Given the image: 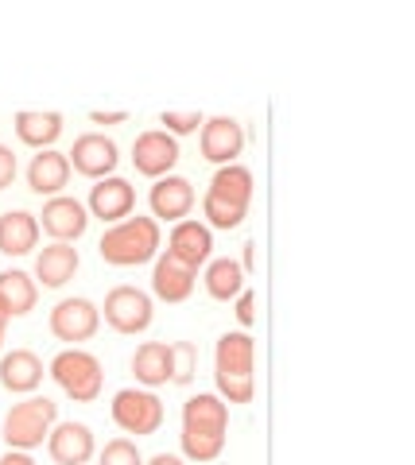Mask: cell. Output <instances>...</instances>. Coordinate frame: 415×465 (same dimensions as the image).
Segmentation results:
<instances>
[{
    "mask_svg": "<svg viewBox=\"0 0 415 465\" xmlns=\"http://www.w3.org/2000/svg\"><path fill=\"white\" fill-rule=\"evenodd\" d=\"M237 264H241V272H252V268H256V244H252V241L245 244V252H241Z\"/></svg>",
    "mask_w": 415,
    "mask_h": 465,
    "instance_id": "cell-35",
    "label": "cell"
},
{
    "mask_svg": "<svg viewBox=\"0 0 415 465\" xmlns=\"http://www.w3.org/2000/svg\"><path fill=\"white\" fill-rule=\"evenodd\" d=\"M70 171L85 174V179H109L117 171V143H113L105 133H85L74 140V148L66 152Z\"/></svg>",
    "mask_w": 415,
    "mask_h": 465,
    "instance_id": "cell-8",
    "label": "cell"
},
{
    "mask_svg": "<svg viewBox=\"0 0 415 465\" xmlns=\"http://www.w3.org/2000/svg\"><path fill=\"white\" fill-rule=\"evenodd\" d=\"M210 198L218 202H229L237 210H249L252 202V171L241 167V163H229V167H218V174L210 179Z\"/></svg>",
    "mask_w": 415,
    "mask_h": 465,
    "instance_id": "cell-22",
    "label": "cell"
},
{
    "mask_svg": "<svg viewBox=\"0 0 415 465\" xmlns=\"http://www.w3.org/2000/svg\"><path fill=\"white\" fill-rule=\"evenodd\" d=\"M47 454L54 465H85L97 454L94 430L85 423H54L47 434Z\"/></svg>",
    "mask_w": 415,
    "mask_h": 465,
    "instance_id": "cell-14",
    "label": "cell"
},
{
    "mask_svg": "<svg viewBox=\"0 0 415 465\" xmlns=\"http://www.w3.org/2000/svg\"><path fill=\"white\" fill-rule=\"evenodd\" d=\"M47 372L54 376V384H59L74 403H94L97 396H102V384H105L102 361H97L94 353H85V349H63V353L51 361Z\"/></svg>",
    "mask_w": 415,
    "mask_h": 465,
    "instance_id": "cell-4",
    "label": "cell"
},
{
    "mask_svg": "<svg viewBox=\"0 0 415 465\" xmlns=\"http://www.w3.org/2000/svg\"><path fill=\"white\" fill-rule=\"evenodd\" d=\"M203 213H206V225L210 229H237L241 222H245V213L249 210H237V206H229V202H218V198H203Z\"/></svg>",
    "mask_w": 415,
    "mask_h": 465,
    "instance_id": "cell-29",
    "label": "cell"
},
{
    "mask_svg": "<svg viewBox=\"0 0 415 465\" xmlns=\"http://www.w3.org/2000/svg\"><path fill=\"white\" fill-rule=\"evenodd\" d=\"M12 128H16V136L27 143V148H39V152H47L51 143L63 136V113L24 109V113H16V121H12Z\"/></svg>",
    "mask_w": 415,
    "mask_h": 465,
    "instance_id": "cell-21",
    "label": "cell"
},
{
    "mask_svg": "<svg viewBox=\"0 0 415 465\" xmlns=\"http://www.w3.org/2000/svg\"><path fill=\"white\" fill-rule=\"evenodd\" d=\"M0 465H35L32 454H24V450H12V454L0 458Z\"/></svg>",
    "mask_w": 415,
    "mask_h": 465,
    "instance_id": "cell-36",
    "label": "cell"
},
{
    "mask_svg": "<svg viewBox=\"0 0 415 465\" xmlns=\"http://www.w3.org/2000/svg\"><path fill=\"white\" fill-rule=\"evenodd\" d=\"M206 291H210V299H222V302L237 299L241 291H245V272H241L237 260H229V256L210 260V268H206Z\"/></svg>",
    "mask_w": 415,
    "mask_h": 465,
    "instance_id": "cell-26",
    "label": "cell"
},
{
    "mask_svg": "<svg viewBox=\"0 0 415 465\" xmlns=\"http://www.w3.org/2000/svg\"><path fill=\"white\" fill-rule=\"evenodd\" d=\"M148 206H152V217H160V222H171V225L187 222L191 210H194L191 179H183V174H163V179H155Z\"/></svg>",
    "mask_w": 415,
    "mask_h": 465,
    "instance_id": "cell-9",
    "label": "cell"
},
{
    "mask_svg": "<svg viewBox=\"0 0 415 465\" xmlns=\"http://www.w3.org/2000/svg\"><path fill=\"white\" fill-rule=\"evenodd\" d=\"M183 427H213V430H229V403L213 391H198L183 403Z\"/></svg>",
    "mask_w": 415,
    "mask_h": 465,
    "instance_id": "cell-25",
    "label": "cell"
},
{
    "mask_svg": "<svg viewBox=\"0 0 415 465\" xmlns=\"http://www.w3.org/2000/svg\"><path fill=\"white\" fill-rule=\"evenodd\" d=\"M43 361L32 353V349H12V353L0 357V388L16 391V396H27L43 384Z\"/></svg>",
    "mask_w": 415,
    "mask_h": 465,
    "instance_id": "cell-16",
    "label": "cell"
},
{
    "mask_svg": "<svg viewBox=\"0 0 415 465\" xmlns=\"http://www.w3.org/2000/svg\"><path fill=\"white\" fill-rule=\"evenodd\" d=\"M136 210V191L128 179H117V174H109V179H97V186L90 191V213L102 217L105 225H117L124 217H133Z\"/></svg>",
    "mask_w": 415,
    "mask_h": 465,
    "instance_id": "cell-15",
    "label": "cell"
},
{
    "mask_svg": "<svg viewBox=\"0 0 415 465\" xmlns=\"http://www.w3.org/2000/svg\"><path fill=\"white\" fill-rule=\"evenodd\" d=\"M39 244V222L27 210L0 213V252L5 256H27Z\"/></svg>",
    "mask_w": 415,
    "mask_h": 465,
    "instance_id": "cell-20",
    "label": "cell"
},
{
    "mask_svg": "<svg viewBox=\"0 0 415 465\" xmlns=\"http://www.w3.org/2000/svg\"><path fill=\"white\" fill-rule=\"evenodd\" d=\"M105 264L113 268H136V264H148L160 252V222L155 217H124V222L109 225L102 244H97Z\"/></svg>",
    "mask_w": 415,
    "mask_h": 465,
    "instance_id": "cell-2",
    "label": "cell"
},
{
    "mask_svg": "<svg viewBox=\"0 0 415 465\" xmlns=\"http://www.w3.org/2000/svg\"><path fill=\"white\" fill-rule=\"evenodd\" d=\"M237 322L241 326L256 322V295H252V291H241V295H237Z\"/></svg>",
    "mask_w": 415,
    "mask_h": 465,
    "instance_id": "cell-32",
    "label": "cell"
},
{
    "mask_svg": "<svg viewBox=\"0 0 415 465\" xmlns=\"http://www.w3.org/2000/svg\"><path fill=\"white\" fill-rule=\"evenodd\" d=\"M39 229L43 232H51L59 244H70V241H78L85 225H90V213H85V206L78 198H66V194H54L47 206H43V213L35 217Z\"/></svg>",
    "mask_w": 415,
    "mask_h": 465,
    "instance_id": "cell-12",
    "label": "cell"
},
{
    "mask_svg": "<svg viewBox=\"0 0 415 465\" xmlns=\"http://www.w3.org/2000/svg\"><path fill=\"white\" fill-rule=\"evenodd\" d=\"M198 372V349L191 341H171V384L187 388Z\"/></svg>",
    "mask_w": 415,
    "mask_h": 465,
    "instance_id": "cell-28",
    "label": "cell"
},
{
    "mask_svg": "<svg viewBox=\"0 0 415 465\" xmlns=\"http://www.w3.org/2000/svg\"><path fill=\"white\" fill-rule=\"evenodd\" d=\"M66 183H70V159H66V152L47 148V152L32 155V163H27V186H32L39 198L43 194L54 198Z\"/></svg>",
    "mask_w": 415,
    "mask_h": 465,
    "instance_id": "cell-17",
    "label": "cell"
},
{
    "mask_svg": "<svg viewBox=\"0 0 415 465\" xmlns=\"http://www.w3.org/2000/svg\"><path fill=\"white\" fill-rule=\"evenodd\" d=\"M198 133H203V159H210L218 167L237 163V155L245 152V128L233 116H210Z\"/></svg>",
    "mask_w": 415,
    "mask_h": 465,
    "instance_id": "cell-10",
    "label": "cell"
},
{
    "mask_svg": "<svg viewBox=\"0 0 415 465\" xmlns=\"http://www.w3.org/2000/svg\"><path fill=\"white\" fill-rule=\"evenodd\" d=\"M8 322H12V314L5 311V302H0V345H5V330H8Z\"/></svg>",
    "mask_w": 415,
    "mask_h": 465,
    "instance_id": "cell-38",
    "label": "cell"
},
{
    "mask_svg": "<svg viewBox=\"0 0 415 465\" xmlns=\"http://www.w3.org/2000/svg\"><path fill=\"white\" fill-rule=\"evenodd\" d=\"M210 252H213V232H210L206 222H194V217H187V222H179L175 229H171L167 256H175L179 264H187L191 272L210 264Z\"/></svg>",
    "mask_w": 415,
    "mask_h": 465,
    "instance_id": "cell-13",
    "label": "cell"
},
{
    "mask_svg": "<svg viewBox=\"0 0 415 465\" xmlns=\"http://www.w3.org/2000/svg\"><path fill=\"white\" fill-rule=\"evenodd\" d=\"M54 423H59V403L54 400H47V396L20 400V403H12V411L5 415V442L27 454V450L47 442Z\"/></svg>",
    "mask_w": 415,
    "mask_h": 465,
    "instance_id": "cell-3",
    "label": "cell"
},
{
    "mask_svg": "<svg viewBox=\"0 0 415 465\" xmlns=\"http://www.w3.org/2000/svg\"><path fill=\"white\" fill-rule=\"evenodd\" d=\"M198 283V272H191L187 264H179L175 256H160L155 260V272H152V291H155V299H163V302H183V299H191V291Z\"/></svg>",
    "mask_w": 415,
    "mask_h": 465,
    "instance_id": "cell-18",
    "label": "cell"
},
{
    "mask_svg": "<svg viewBox=\"0 0 415 465\" xmlns=\"http://www.w3.org/2000/svg\"><path fill=\"white\" fill-rule=\"evenodd\" d=\"M252 365H256V345L249 333H222L213 349V381L218 396L225 403H249L252 400Z\"/></svg>",
    "mask_w": 415,
    "mask_h": 465,
    "instance_id": "cell-1",
    "label": "cell"
},
{
    "mask_svg": "<svg viewBox=\"0 0 415 465\" xmlns=\"http://www.w3.org/2000/svg\"><path fill=\"white\" fill-rule=\"evenodd\" d=\"M78 249L74 244H47L39 256H35V280L43 283V287H51V291H59V287H66L70 280H74V272H78Z\"/></svg>",
    "mask_w": 415,
    "mask_h": 465,
    "instance_id": "cell-19",
    "label": "cell"
},
{
    "mask_svg": "<svg viewBox=\"0 0 415 465\" xmlns=\"http://www.w3.org/2000/svg\"><path fill=\"white\" fill-rule=\"evenodd\" d=\"M47 326L59 341H70L78 349V341H90L94 333L102 330V311H97L90 299H63L59 307L51 311Z\"/></svg>",
    "mask_w": 415,
    "mask_h": 465,
    "instance_id": "cell-7",
    "label": "cell"
},
{
    "mask_svg": "<svg viewBox=\"0 0 415 465\" xmlns=\"http://www.w3.org/2000/svg\"><path fill=\"white\" fill-rule=\"evenodd\" d=\"M225 434L229 430H213V427H183V434H179L183 454L191 461H213L225 450Z\"/></svg>",
    "mask_w": 415,
    "mask_h": 465,
    "instance_id": "cell-27",
    "label": "cell"
},
{
    "mask_svg": "<svg viewBox=\"0 0 415 465\" xmlns=\"http://www.w3.org/2000/svg\"><path fill=\"white\" fill-rule=\"evenodd\" d=\"M0 302H5V311H8L12 318L32 314V311H35V302H39V287H35V280H32L27 272H20V268L0 272Z\"/></svg>",
    "mask_w": 415,
    "mask_h": 465,
    "instance_id": "cell-24",
    "label": "cell"
},
{
    "mask_svg": "<svg viewBox=\"0 0 415 465\" xmlns=\"http://www.w3.org/2000/svg\"><path fill=\"white\" fill-rule=\"evenodd\" d=\"M203 121H206V116L198 113V109H167V113L160 116V124H167V128H163L167 136H191V133H198V128H203Z\"/></svg>",
    "mask_w": 415,
    "mask_h": 465,
    "instance_id": "cell-30",
    "label": "cell"
},
{
    "mask_svg": "<svg viewBox=\"0 0 415 465\" xmlns=\"http://www.w3.org/2000/svg\"><path fill=\"white\" fill-rule=\"evenodd\" d=\"M90 121H94V124H124V121H128V113H124V109H113V113L94 109V113H90Z\"/></svg>",
    "mask_w": 415,
    "mask_h": 465,
    "instance_id": "cell-34",
    "label": "cell"
},
{
    "mask_svg": "<svg viewBox=\"0 0 415 465\" xmlns=\"http://www.w3.org/2000/svg\"><path fill=\"white\" fill-rule=\"evenodd\" d=\"M102 314H105V322L117 333H144L152 326V318H155L152 299L140 287H128V283L109 291Z\"/></svg>",
    "mask_w": 415,
    "mask_h": 465,
    "instance_id": "cell-6",
    "label": "cell"
},
{
    "mask_svg": "<svg viewBox=\"0 0 415 465\" xmlns=\"http://www.w3.org/2000/svg\"><path fill=\"white\" fill-rule=\"evenodd\" d=\"M113 423H117L124 434H155L163 427V403L152 391L140 388H121L113 396Z\"/></svg>",
    "mask_w": 415,
    "mask_h": 465,
    "instance_id": "cell-5",
    "label": "cell"
},
{
    "mask_svg": "<svg viewBox=\"0 0 415 465\" xmlns=\"http://www.w3.org/2000/svg\"><path fill=\"white\" fill-rule=\"evenodd\" d=\"M12 179H16V155H12L8 143H0V191L12 186Z\"/></svg>",
    "mask_w": 415,
    "mask_h": 465,
    "instance_id": "cell-33",
    "label": "cell"
},
{
    "mask_svg": "<svg viewBox=\"0 0 415 465\" xmlns=\"http://www.w3.org/2000/svg\"><path fill=\"white\" fill-rule=\"evenodd\" d=\"M179 163V143L175 136H167L163 128H152V133H140L133 143V167L148 179H163L171 174V167Z\"/></svg>",
    "mask_w": 415,
    "mask_h": 465,
    "instance_id": "cell-11",
    "label": "cell"
},
{
    "mask_svg": "<svg viewBox=\"0 0 415 465\" xmlns=\"http://www.w3.org/2000/svg\"><path fill=\"white\" fill-rule=\"evenodd\" d=\"M97 465H144V458H140L136 442L113 439V442H105L102 454H97Z\"/></svg>",
    "mask_w": 415,
    "mask_h": 465,
    "instance_id": "cell-31",
    "label": "cell"
},
{
    "mask_svg": "<svg viewBox=\"0 0 415 465\" xmlns=\"http://www.w3.org/2000/svg\"><path fill=\"white\" fill-rule=\"evenodd\" d=\"M144 465H187L183 458H175V454H155L152 461H144Z\"/></svg>",
    "mask_w": 415,
    "mask_h": 465,
    "instance_id": "cell-37",
    "label": "cell"
},
{
    "mask_svg": "<svg viewBox=\"0 0 415 465\" xmlns=\"http://www.w3.org/2000/svg\"><path fill=\"white\" fill-rule=\"evenodd\" d=\"M133 372L144 388L171 384V341H144L133 353Z\"/></svg>",
    "mask_w": 415,
    "mask_h": 465,
    "instance_id": "cell-23",
    "label": "cell"
}]
</instances>
